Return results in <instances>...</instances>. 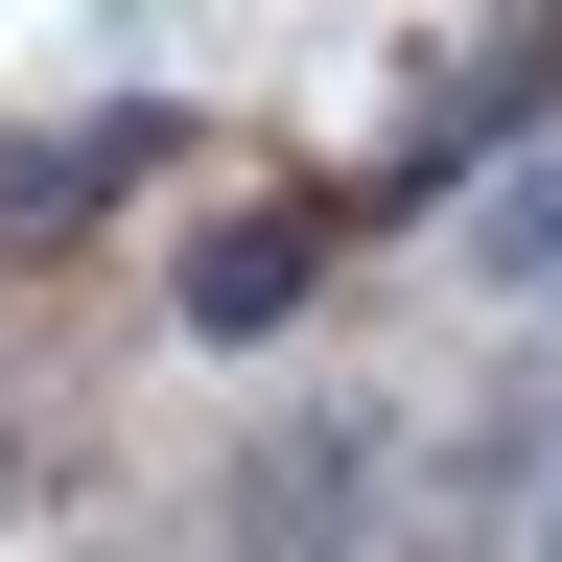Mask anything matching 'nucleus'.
Here are the masks:
<instances>
[{"label": "nucleus", "mask_w": 562, "mask_h": 562, "mask_svg": "<svg viewBox=\"0 0 562 562\" xmlns=\"http://www.w3.org/2000/svg\"><path fill=\"white\" fill-rule=\"evenodd\" d=\"M492 281H539V305H562V165H539L516 211H492Z\"/></svg>", "instance_id": "nucleus-3"}, {"label": "nucleus", "mask_w": 562, "mask_h": 562, "mask_svg": "<svg viewBox=\"0 0 562 562\" xmlns=\"http://www.w3.org/2000/svg\"><path fill=\"white\" fill-rule=\"evenodd\" d=\"M281 305H305V211H258V235L188 258V328H281Z\"/></svg>", "instance_id": "nucleus-1"}, {"label": "nucleus", "mask_w": 562, "mask_h": 562, "mask_svg": "<svg viewBox=\"0 0 562 562\" xmlns=\"http://www.w3.org/2000/svg\"><path fill=\"white\" fill-rule=\"evenodd\" d=\"M351 446H258V516H235V562H328L351 539V492H328Z\"/></svg>", "instance_id": "nucleus-2"}, {"label": "nucleus", "mask_w": 562, "mask_h": 562, "mask_svg": "<svg viewBox=\"0 0 562 562\" xmlns=\"http://www.w3.org/2000/svg\"><path fill=\"white\" fill-rule=\"evenodd\" d=\"M539 562H562V492H539Z\"/></svg>", "instance_id": "nucleus-4"}]
</instances>
